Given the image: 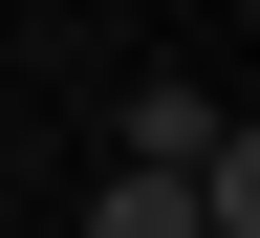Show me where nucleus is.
<instances>
[{
    "instance_id": "f257e3e1",
    "label": "nucleus",
    "mask_w": 260,
    "mask_h": 238,
    "mask_svg": "<svg viewBox=\"0 0 260 238\" xmlns=\"http://www.w3.org/2000/svg\"><path fill=\"white\" fill-rule=\"evenodd\" d=\"M174 195H195V238H260V130H217V152H195Z\"/></svg>"
},
{
    "instance_id": "f03ea898",
    "label": "nucleus",
    "mask_w": 260,
    "mask_h": 238,
    "mask_svg": "<svg viewBox=\"0 0 260 238\" xmlns=\"http://www.w3.org/2000/svg\"><path fill=\"white\" fill-rule=\"evenodd\" d=\"M87 238H195V195H174V174H109V195H87Z\"/></svg>"
}]
</instances>
